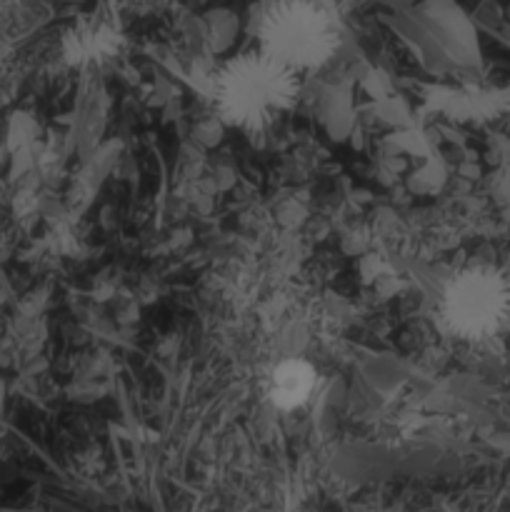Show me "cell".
I'll use <instances>...</instances> for the list:
<instances>
[{"label": "cell", "mask_w": 510, "mask_h": 512, "mask_svg": "<svg viewBox=\"0 0 510 512\" xmlns=\"http://www.w3.org/2000/svg\"><path fill=\"white\" fill-rule=\"evenodd\" d=\"M300 93V75L253 48L225 60L210 75V100L230 128L263 133L288 113Z\"/></svg>", "instance_id": "1"}, {"label": "cell", "mask_w": 510, "mask_h": 512, "mask_svg": "<svg viewBox=\"0 0 510 512\" xmlns=\"http://www.w3.org/2000/svg\"><path fill=\"white\" fill-rule=\"evenodd\" d=\"M258 50L295 73L323 68L335 58L345 38L335 5L315 0H285L253 10Z\"/></svg>", "instance_id": "2"}, {"label": "cell", "mask_w": 510, "mask_h": 512, "mask_svg": "<svg viewBox=\"0 0 510 512\" xmlns=\"http://www.w3.org/2000/svg\"><path fill=\"white\" fill-rule=\"evenodd\" d=\"M118 43L120 35L113 23H108V20H90V23L80 25L73 33V38L68 40L70 58L75 63H100L110 53H115Z\"/></svg>", "instance_id": "5"}, {"label": "cell", "mask_w": 510, "mask_h": 512, "mask_svg": "<svg viewBox=\"0 0 510 512\" xmlns=\"http://www.w3.org/2000/svg\"><path fill=\"white\" fill-rule=\"evenodd\" d=\"M438 318L458 340L495 338L510 320V280L488 265L460 270L440 293Z\"/></svg>", "instance_id": "3"}, {"label": "cell", "mask_w": 510, "mask_h": 512, "mask_svg": "<svg viewBox=\"0 0 510 512\" xmlns=\"http://www.w3.org/2000/svg\"><path fill=\"white\" fill-rule=\"evenodd\" d=\"M318 385V373L303 358H288L275 365L268 380V398L275 408L295 410L310 400Z\"/></svg>", "instance_id": "4"}]
</instances>
